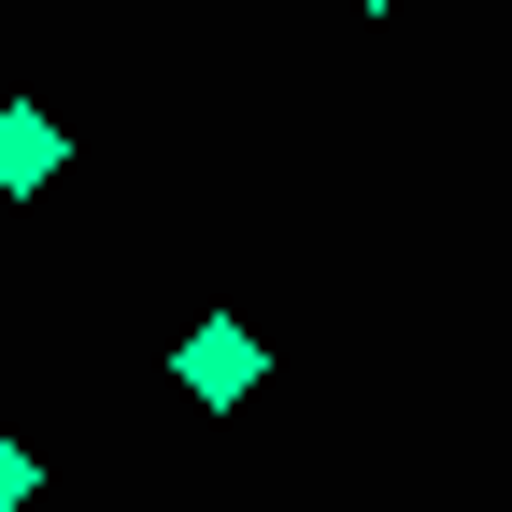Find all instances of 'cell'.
I'll list each match as a JSON object with an SVG mask.
<instances>
[{
	"mask_svg": "<svg viewBox=\"0 0 512 512\" xmlns=\"http://www.w3.org/2000/svg\"><path fill=\"white\" fill-rule=\"evenodd\" d=\"M171 384H185V399H200V413H242L256 384H271V342H256L242 313H200V328L171 342Z\"/></svg>",
	"mask_w": 512,
	"mask_h": 512,
	"instance_id": "obj_1",
	"label": "cell"
},
{
	"mask_svg": "<svg viewBox=\"0 0 512 512\" xmlns=\"http://www.w3.org/2000/svg\"><path fill=\"white\" fill-rule=\"evenodd\" d=\"M0 512H43V456H29L15 427H0Z\"/></svg>",
	"mask_w": 512,
	"mask_h": 512,
	"instance_id": "obj_3",
	"label": "cell"
},
{
	"mask_svg": "<svg viewBox=\"0 0 512 512\" xmlns=\"http://www.w3.org/2000/svg\"><path fill=\"white\" fill-rule=\"evenodd\" d=\"M356 15H399V0H356Z\"/></svg>",
	"mask_w": 512,
	"mask_h": 512,
	"instance_id": "obj_4",
	"label": "cell"
},
{
	"mask_svg": "<svg viewBox=\"0 0 512 512\" xmlns=\"http://www.w3.org/2000/svg\"><path fill=\"white\" fill-rule=\"evenodd\" d=\"M57 171H72V128H57L43 100H0V200H43Z\"/></svg>",
	"mask_w": 512,
	"mask_h": 512,
	"instance_id": "obj_2",
	"label": "cell"
}]
</instances>
